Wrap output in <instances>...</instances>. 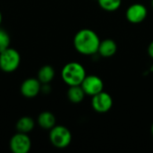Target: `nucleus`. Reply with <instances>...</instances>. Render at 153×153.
<instances>
[{
	"label": "nucleus",
	"mask_w": 153,
	"mask_h": 153,
	"mask_svg": "<svg viewBox=\"0 0 153 153\" xmlns=\"http://www.w3.org/2000/svg\"><path fill=\"white\" fill-rule=\"evenodd\" d=\"M82 90L84 91L86 95L89 96H94L104 89V83L103 81L97 75H86L83 82L81 84Z\"/></svg>",
	"instance_id": "obj_7"
},
{
	"label": "nucleus",
	"mask_w": 153,
	"mask_h": 153,
	"mask_svg": "<svg viewBox=\"0 0 153 153\" xmlns=\"http://www.w3.org/2000/svg\"><path fill=\"white\" fill-rule=\"evenodd\" d=\"M21 64L20 53L13 48H7L0 52V69L4 73H13L18 69Z\"/></svg>",
	"instance_id": "obj_3"
},
{
	"label": "nucleus",
	"mask_w": 153,
	"mask_h": 153,
	"mask_svg": "<svg viewBox=\"0 0 153 153\" xmlns=\"http://www.w3.org/2000/svg\"><path fill=\"white\" fill-rule=\"evenodd\" d=\"M100 43V39L98 34L91 29L80 30L74 38L75 50L84 56H93L98 53Z\"/></svg>",
	"instance_id": "obj_1"
},
{
	"label": "nucleus",
	"mask_w": 153,
	"mask_h": 153,
	"mask_svg": "<svg viewBox=\"0 0 153 153\" xmlns=\"http://www.w3.org/2000/svg\"><path fill=\"white\" fill-rule=\"evenodd\" d=\"M35 126V122L32 117H22L20 119H18L15 128L17 132L23 133V134H29L30 133Z\"/></svg>",
	"instance_id": "obj_13"
},
{
	"label": "nucleus",
	"mask_w": 153,
	"mask_h": 153,
	"mask_svg": "<svg viewBox=\"0 0 153 153\" xmlns=\"http://www.w3.org/2000/svg\"><path fill=\"white\" fill-rule=\"evenodd\" d=\"M9 147L13 153H28L31 149V140L28 134L17 132L11 137Z\"/></svg>",
	"instance_id": "obj_5"
},
{
	"label": "nucleus",
	"mask_w": 153,
	"mask_h": 153,
	"mask_svg": "<svg viewBox=\"0 0 153 153\" xmlns=\"http://www.w3.org/2000/svg\"><path fill=\"white\" fill-rule=\"evenodd\" d=\"M152 5L153 7V0H152Z\"/></svg>",
	"instance_id": "obj_22"
},
{
	"label": "nucleus",
	"mask_w": 153,
	"mask_h": 153,
	"mask_svg": "<svg viewBox=\"0 0 153 153\" xmlns=\"http://www.w3.org/2000/svg\"><path fill=\"white\" fill-rule=\"evenodd\" d=\"M148 54L149 56L153 58V40L151 42V44L149 45V48H148Z\"/></svg>",
	"instance_id": "obj_18"
},
{
	"label": "nucleus",
	"mask_w": 153,
	"mask_h": 153,
	"mask_svg": "<svg viewBox=\"0 0 153 153\" xmlns=\"http://www.w3.org/2000/svg\"><path fill=\"white\" fill-rule=\"evenodd\" d=\"M11 39L8 32L0 27V52L10 47Z\"/></svg>",
	"instance_id": "obj_16"
},
{
	"label": "nucleus",
	"mask_w": 153,
	"mask_h": 153,
	"mask_svg": "<svg viewBox=\"0 0 153 153\" xmlns=\"http://www.w3.org/2000/svg\"><path fill=\"white\" fill-rule=\"evenodd\" d=\"M40 92L44 93V94H48L51 92V86L50 83H42L41 84V90Z\"/></svg>",
	"instance_id": "obj_17"
},
{
	"label": "nucleus",
	"mask_w": 153,
	"mask_h": 153,
	"mask_svg": "<svg viewBox=\"0 0 153 153\" xmlns=\"http://www.w3.org/2000/svg\"><path fill=\"white\" fill-rule=\"evenodd\" d=\"M49 141L54 147L65 149L68 147L72 142V134L67 127L56 125L49 130Z\"/></svg>",
	"instance_id": "obj_4"
},
{
	"label": "nucleus",
	"mask_w": 153,
	"mask_h": 153,
	"mask_svg": "<svg viewBox=\"0 0 153 153\" xmlns=\"http://www.w3.org/2000/svg\"><path fill=\"white\" fill-rule=\"evenodd\" d=\"M2 20H3V16H2V13H1V11H0V25H1V23H2Z\"/></svg>",
	"instance_id": "obj_19"
},
{
	"label": "nucleus",
	"mask_w": 153,
	"mask_h": 153,
	"mask_svg": "<svg viewBox=\"0 0 153 153\" xmlns=\"http://www.w3.org/2000/svg\"><path fill=\"white\" fill-rule=\"evenodd\" d=\"M117 50V45L115 40L111 39H106L100 41L98 53L102 57H111L113 56Z\"/></svg>",
	"instance_id": "obj_10"
},
{
	"label": "nucleus",
	"mask_w": 153,
	"mask_h": 153,
	"mask_svg": "<svg viewBox=\"0 0 153 153\" xmlns=\"http://www.w3.org/2000/svg\"><path fill=\"white\" fill-rule=\"evenodd\" d=\"M41 90V82L38 78H28L21 84L20 91L24 98L33 99L39 95Z\"/></svg>",
	"instance_id": "obj_9"
},
{
	"label": "nucleus",
	"mask_w": 153,
	"mask_h": 153,
	"mask_svg": "<svg viewBox=\"0 0 153 153\" xmlns=\"http://www.w3.org/2000/svg\"><path fill=\"white\" fill-rule=\"evenodd\" d=\"M152 136H153V123H152Z\"/></svg>",
	"instance_id": "obj_20"
},
{
	"label": "nucleus",
	"mask_w": 153,
	"mask_h": 153,
	"mask_svg": "<svg viewBox=\"0 0 153 153\" xmlns=\"http://www.w3.org/2000/svg\"><path fill=\"white\" fill-rule=\"evenodd\" d=\"M100 6L107 12H115L121 6L122 0H98Z\"/></svg>",
	"instance_id": "obj_15"
},
{
	"label": "nucleus",
	"mask_w": 153,
	"mask_h": 153,
	"mask_svg": "<svg viewBox=\"0 0 153 153\" xmlns=\"http://www.w3.org/2000/svg\"><path fill=\"white\" fill-rule=\"evenodd\" d=\"M85 95L86 94L81 85L69 86V89L67 91V98L69 101L74 104L81 103L83 100Z\"/></svg>",
	"instance_id": "obj_12"
},
{
	"label": "nucleus",
	"mask_w": 153,
	"mask_h": 153,
	"mask_svg": "<svg viewBox=\"0 0 153 153\" xmlns=\"http://www.w3.org/2000/svg\"><path fill=\"white\" fill-rule=\"evenodd\" d=\"M61 77L68 86L81 85L86 77V71L80 63L70 62L64 65L61 71Z\"/></svg>",
	"instance_id": "obj_2"
},
{
	"label": "nucleus",
	"mask_w": 153,
	"mask_h": 153,
	"mask_svg": "<svg viewBox=\"0 0 153 153\" xmlns=\"http://www.w3.org/2000/svg\"><path fill=\"white\" fill-rule=\"evenodd\" d=\"M148 15V10L143 4H131L126 12V17L127 21L131 23H141L143 22Z\"/></svg>",
	"instance_id": "obj_8"
},
{
	"label": "nucleus",
	"mask_w": 153,
	"mask_h": 153,
	"mask_svg": "<svg viewBox=\"0 0 153 153\" xmlns=\"http://www.w3.org/2000/svg\"><path fill=\"white\" fill-rule=\"evenodd\" d=\"M151 71L153 72V64H152V67H151Z\"/></svg>",
	"instance_id": "obj_21"
},
{
	"label": "nucleus",
	"mask_w": 153,
	"mask_h": 153,
	"mask_svg": "<svg viewBox=\"0 0 153 153\" xmlns=\"http://www.w3.org/2000/svg\"><path fill=\"white\" fill-rule=\"evenodd\" d=\"M113 106V99L108 92L102 91L100 93L92 96L91 107L98 113H107Z\"/></svg>",
	"instance_id": "obj_6"
},
{
	"label": "nucleus",
	"mask_w": 153,
	"mask_h": 153,
	"mask_svg": "<svg viewBox=\"0 0 153 153\" xmlns=\"http://www.w3.org/2000/svg\"><path fill=\"white\" fill-rule=\"evenodd\" d=\"M37 123L39 127L45 130H50L56 126V120L53 113L49 111H43L39 115Z\"/></svg>",
	"instance_id": "obj_11"
},
{
	"label": "nucleus",
	"mask_w": 153,
	"mask_h": 153,
	"mask_svg": "<svg viewBox=\"0 0 153 153\" xmlns=\"http://www.w3.org/2000/svg\"><path fill=\"white\" fill-rule=\"evenodd\" d=\"M55 77V69L49 65H46L39 68L38 72V79L42 83H50Z\"/></svg>",
	"instance_id": "obj_14"
}]
</instances>
